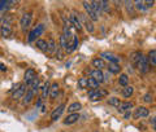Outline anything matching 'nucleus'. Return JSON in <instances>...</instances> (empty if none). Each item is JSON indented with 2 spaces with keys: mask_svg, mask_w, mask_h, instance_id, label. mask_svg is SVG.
<instances>
[{
  "mask_svg": "<svg viewBox=\"0 0 156 132\" xmlns=\"http://www.w3.org/2000/svg\"><path fill=\"white\" fill-rule=\"evenodd\" d=\"M43 31H44V25H43V23H39V25H37V26L30 31V34H29L27 42L31 43V42H34V40H37V39L43 34Z\"/></svg>",
  "mask_w": 156,
  "mask_h": 132,
  "instance_id": "obj_1",
  "label": "nucleus"
},
{
  "mask_svg": "<svg viewBox=\"0 0 156 132\" xmlns=\"http://www.w3.org/2000/svg\"><path fill=\"white\" fill-rule=\"evenodd\" d=\"M31 21H33V14L30 12H26L22 14L21 21H20V25H21V29L23 31H26L29 27L31 26Z\"/></svg>",
  "mask_w": 156,
  "mask_h": 132,
  "instance_id": "obj_2",
  "label": "nucleus"
},
{
  "mask_svg": "<svg viewBox=\"0 0 156 132\" xmlns=\"http://www.w3.org/2000/svg\"><path fill=\"white\" fill-rule=\"evenodd\" d=\"M136 67H138V70L142 73V74H146V73H148V70H150V62H148L147 56H143V55H142L140 60L138 61V63H136Z\"/></svg>",
  "mask_w": 156,
  "mask_h": 132,
  "instance_id": "obj_3",
  "label": "nucleus"
},
{
  "mask_svg": "<svg viewBox=\"0 0 156 132\" xmlns=\"http://www.w3.org/2000/svg\"><path fill=\"white\" fill-rule=\"evenodd\" d=\"M0 32H2L3 38H11L12 35V27L11 23H9V19H4L2 26H0Z\"/></svg>",
  "mask_w": 156,
  "mask_h": 132,
  "instance_id": "obj_4",
  "label": "nucleus"
},
{
  "mask_svg": "<svg viewBox=\"0 0 156 132\" xmlns=\"http://www.w3.org/2000/svg\"><path fill=\"white\" fill-rule=\"evenodd\" d=\"M108 95V92H107L105 90H91L89 92V97H90V100L92 101H96V100H100V99H103L104 96Z\"/></svg>",
  "mask_w": 156,
  "mask_h": 132,
  "instance_id": "obj_5",
  "label": "nucleus"
},
{
  "mask_svg": "<svg viewBox=\"0 0 156 132\" xmlns=\"http://www.w3.org/2000/svg\"><path fill=\"white\" fill-rule=\"evenodd\" d=\"M65 111V105L64 104H60L57 107H55V109L52 110V113H51V120H57V119H60L61 117H62V113Z\"/></svg>",
  "mask_w": 156,
  "mask_h": 132,
  "instance_id": "obj_6",
  "label": "nucleus"
},
{
  "mask_svg": "<svg viewBox=\"0 0 156 132\" xmlns=\"http://www.w3.org/2000/svg\"><path fill=\"white\" fill-rule=\"evenodd\" d=\"M148 114H150V110L147 109V107H144V106H138V107L135 109L133 117H134L135 119H140V118H147Z\"/></svg>",
  "mask_w": 156,
  "mask_h": 132,
  "instance_id": "obj_7",
  "label": "nucleus"
},
{
  "mask_svg": "<svg viewBox=\"0 0 156 132\" xmlns=\"http://www.w3.org/2000/svg\"><path fill=\"white\" fill-rule=\"evenodd\" d=\"M83 7H85L86 12H87V14L90 16L91 19L96 21V19L99 18V14H98V13L94 11V8H92V5H91V3H90V2H83Z\"/></svg>",
  "mask_w": 156,
  "mask_h": 132,
  "instance_id": "obj_8",
  "label": "nucleus"
},
{
  "mask_svg": "<svg viewBox=\"0 0 156 132\" xmlns=\"http://www.w3.org/2000/svg\"><path fill=\"white\" fill-rule=\"evenodd\" d=\"M35 78H37V75H35V71H34V69H27L25 71V75H23V80H25V83L27 86H30L31 82L35 79Z\"/></svg>",
  "mask_w": 156,
  "mask_h": 132,
  "instance_id": "obj_9",
  "label": "nucleus"
},
{
  "mask_svg": "<svg viewBox=\"0 0 156 132\" xmlns=\"http://www.w3.org/2000/svg\"><path fill=\"white\" fill-rule=\"evenodd\" d=\"M26 93V87L25 84H20V87L17 88L16 91H13V93H12V97L14 100H18V99H21V97H23Z\"/></svg>",
  "mask_w": 156,
  "mask_h": 132,
  "instance_id": "obj_10",
  "label": "nucleus"
},
{
  "mask_svg": "<svg viewBox=\"0 0 156 132\" xmlns=\"http://www.w3.org/2000/svg\"><path fill=\"white\" fill-rule=\"evenodd\" d=\"M100 56H101V60H107L111 63H119V57L111 52H103Z\"/></svg>",
  "mask_w": 156,
  "mask_h": 132,
  "instance_id": "obj_11",
  "label": "nucleus"
},
{
  "mask_svg": "<svg viewBox=\"0 0 156 132\" xmlns=\"http://www.w3.org/2000/svg\"><path fill=\"white\" fill-rule=\"evenodd\" d=\"M60 95V87H58L57 83H53V84H51V88H50V96L51 99H56V97Z\"/></svg>",
  "mask_w": 156,
  "mask_h": 132,
  "instance_id": "obj_12",
  "label": "nucleus"
},
{
  "mask_svg": "<svg viewBox=\"0 0 156 132\" xmlns=\"http://www.w3.org/2000/svg\"><path fill=\"white\" fill-rule=\"evenodd\" d=\"M133 106H134L133 102H129V101H126V102H121L120 106L117 107V110H119L120 113H126V111H129Z\"/></svg>",
  "mask_w": 156,
  "mask_h": 132,
  "instance_id": "obj_13",
  "label": "nucleus"
},
{
  "mask_svg": "<svg viewBox=\"0 0 156 132\" xmlns=\"http://www.w3.org/2000/svg\"><path fill=\"white\" fill-rule=\"evenodd\" d=\"M70 23H72V26L76 29L77 31H82V25H81V22L78 21V18L76 14H70Z\"/></svg>",
  "mask_w": 156,
  "mask_h": 132,
  "instance_id": "obj_14",
  "label": "nucleus"
},
{
  "mask_svg": "<svg viewBox=\"0 0 156 132\" xmlns=\"http://www.w3.org/2000/svg\"><path fill=\"white\" fill-rule=\"evenodd\" d=\"M92 66L95 67V70H101V69H104L107 65H105L104 60H101V58H94V60H92Z\"/></svg>",
  "mask_w": 156,
  "mask_h": 132,
  "instance_id": "obj_15",
  "label": "nucleus"
},
{
  "mask_svg": "<svg viewBox=\"0 0 156 132\" xmlns=\"http://www.w3.org/2000/svg\"><path fill=\"white\" fill-rule=\"evenodd\" d=\"M91 78H94L98 83H103L104 82V74L101 73V70H94L91 73Z\"/></svg>",
  "mask_w": 156,
  "mask_h": 132,
  "instance_id": "obj_16",
  "label": "nucleus"
},
{
  "mask_svg": "<svg viewBox=\"0 0 156 132\" xmlns=\"http://www.w3.org/2000/svg\"><path fill=\"white\" fill-rule=\"evenodd\" d=\"M78 119H80V115H78L77 113H73V114H69V115H68L66 118L64 119V123L69 126V124L76 123V122H77Z\"/></svg>",
  "mask_w": 156,
  "mask_h": 132,
  "instance_id": "obj_17",
  "label": "nucleus"
},
{
  "mask_svg": "<svg viewBox=\"0 0 156 132\" xmlns=\"http://www.w3.org/2000/svg\"><path fill=\"white\" fill-rule=\"evenodd\" d=\"M81 109H82L81 102H72V104L69 105V107H68V111H69L70 114H73V113H77V111H80Z\"/></svg>",
  "mask_w": 156,
  "mask_h": 132,
  "instance_id": "obj_18",
  "label": "nucleus"
},
{
  "mask_svg": "<svg viewBox=\"0 0 156 132\" xmlns=\"http://www.w3.org/2000/svg\"><path fill=\"white\" fill-rule=\"evenodd\" d=\"M148 62H150V66H154L156 67V49H152V51H150L148 52Z\"/></svg>",
  "mask_w": 156,
  "mask_h": 132,
  "instance_id": "obj_19",
  "label": "nucleus"
},
{
  "mask_svg": "<svg viewBox=\"0 0 156 132\" xmlns=\"http://www.w3.org/2000/svg\"><path fill=\"white\" fill-rule=\"evenodd\" d=\"M33 97H34V91L33 90H27L25 96H23V104L25 105H29L30 102L33 101Z\"/></svg>",
  "mask_w": 156,
  "mask_h": 132,
  "instance_id": "obj_20",
  "label": "nucleus"
},
{
  "mask_svg": "<svg viewBox=\"0 0 156 132\" xmlns=\"http://www.w3.org/2000/svg\"><path fill=\"white\" fill-rule=\"evenodd\" d=\"M37 47H38V49H41L42 52H47L48 43L46 40H43V39H38L37 40Z\"/></svg>",
  "mask_w": 156,
  "mask_h": 132,
  "instance_id": "obj_21",
  "label": "nucleus"
},
{
  "mask_svg": "<svg viewBox=\"0 0 156 132\" xmlns=\"http://www.w3.org/2000/svg\"><path fill=\"white\" fill-rule=\"evenodd\" d=\"M107 67H108V70L112 73V74H120L121 73V66L119 63H109Z\"/></svg>",
  "mask_w": 156,
  "mask_h": 132,
  "instance_id": "obj_22",
  "label": "nucleus"
},
{
  "mask_svg": "<svg viewBox=\"0 0 156 132\" xmlns=\"http://www.w3.org/2000/svg\"><path fill=\"white\" fill-rule=\"evenodd\" d=\"M50 88H51V83L46 82L42 87V99H46V97L50 95Z\"/></svg>",
  "mask_w": 156,
  "mask_h": 132,
  "instance_id": "obj_23",
  "label": "nucleus"
},
{
  "mask_svg": "<svg viewBox=\"0 0 156 132\" xmlns=\"http://www.w3.org/2000/svg\"><path fill=\"white\" fill-rule=\"evenodd\" d=\"M99 87V83H98L94 78H87V88H91V90H98Z\"/></svg>",
  "mask_w": 156,
  "mask_h": 132,
  "instance_id": "obj_24",
  "label": "nucleus"
},
{
  "mask_svg": "<svg viewBox=\"0 0 156 132\" xmlns=\"http://www.w3.org/2000/svg\"><path fill=\"white\" fill-rule=\"evenodd\" d=\"M119 83H120V84L124 88H125L126 86H129V78H128V75H126V74H121L120 78H119Z\"/></svg>",
  "mask_w": 156,
  "mask_h": 132,
  "instance_id": "obj_25",
  "label": "nucleus"
},
{
  "mask_svg": "<svg viewBox=\"0 0 156 132\" xmlns=\"http://www.w3.org/2000/svg\"><path fill=\"white\" fill-rule=\"evenodd\" d=\"M133 92H134V88H133V87L126 86L124 90H122V96H124V97H130L131 95H133Z\"/></svg>",
  "mask_w": 156,
  "mask_h": 132,
  "instance_id": "obj_26",
  "label": "nucleus"
},
{
  "mask_svg": "<svg viewBox=\"0 0 156 132\" xmlns=\"http://www.w3.org/2000/svg\"><path fill=\"white\" fill-rule=\"evenodd\" d=\"M47 43H48V49H47V52H48V53H55V51H56L55 40H53V39H51V40L47 42Z\"/></svg>",
  "mask_w": 156,
  "mask_h": 132,
  "instance_id": "obj_27",
  "label": "nucleus"
},
{
  "mask_svg": "<svg viewBox=\"0 0 156 132\" xmlns=\"http://www.w3.org/2000/svg\"><path fill=\"white\" fill-rule=\"evenodd\" d=\"M134 5H135V8H138L139 11H147V9H148L147 7H146L144 2H142V0H138V2H135Z\"/></svg>",
  "mask_w": 156,
  "mask_h": 132,
  "instance_id": "obj_28",
  "label": "nucleus"
},
{
  "mask_svg": "<svg viewBox=\"0 0 156 132\" xmlns=\"http://www.w3.org/2000/svg\"><path fill=\"white\" fill-rule=\"evenodd\" d=\"M140 57H142V53L140 52H135L131 55V61H133V63H135V66H136V63H138V61L140 60Z\"/></svg>",
  "mask_w": 156,
  "mask_h": 132,
  "instance_id": "obj_29",
  "label": "nucleus"
},
{
  "mask_svg": "<svg viewBox=\"0 0 156 132\" xmlns=\"http://www.w3.org/2000/svg\"><path fill=\"white\" fill-rule=\"evenodd\" d=\"M108 104L112 105V106H115V107H119L121 102H120V100L117 99V97H111V99L108 100Z\"/></svg>",
  "mask_w": 156,
  "mask_h": 132,
  "instance_id": "obj_30",
  "label": "nucleus"
},
{
  "mask_svg": "<svg viewBox=\"0 0 156 132\" xmlns=\"http://www.w3.org/2000/svg\"><path fill=\"white\" fill-rule=\"evenodd\" d=\"M78 87L87 88V78H80V79H78Z\"/></svg>",
  "mask_w": 156,
  "mask_h": 132,
  "instance_id": "obj_31",
  "label": "nucleus"
},
{
  "mask_svg": "<svg viewBox=\"0 0 156 132\" xmlns=\"http://www.w3.org/2000/svg\"><path fill=\"white\" fill-rule=\"evenodd\" d=\"M83 21H85V23H86L87 31H89V32H94V26H92V22L89 21V19H86V18H83Z\"/></svg>",
  "mask_w": 156,
  "mask_h": 132,
  "instance_id": "obj_32",
  "label": "nucleus"
},
{
  "mask_svg": "<svg viewBox=\"0 0 156 132\" xmlns=\"http://www.w3.org/2000/svg\"><path fill=\"white\" fill-rule=\"evenodd\" d=\"M30 87H31V90L34 91V92H35L37 90H38V88H39V78L37 76L35 78V79H34L33 82H31V84H30Z\"/></svg>",
  "mask_w": 156,
  "mask_h": 132,
  "instance_id": "obj_33",
  "label": "nucleus"
},
{
  "mask_svg": "<svg viewBox=\"0 0 156 132\" xmlns=\"http://www.w3.org/2000/svg\"><path fill=\"white\" fill-rule=\"evenodd\" d=\"M60 47L61 48H65V49H66V47H68V40H66V38H65L64 34L60 36Z\"/></svg>",
  "mask_w": 156,
  "mask_h": 132,
  "instance_id": "obj_34",
  "label": "nucleus"
},
{
  "mask_svg": "<svg viewBox=\"0 0 156 132\" xmlns=\"http://www.w3.org/2000/svg\"><path fill=\"white\" fill-rule=\"evenodd\" d=\"M144 4H146V7H147V8H151V7H154L155 2H154V0H146Z\"/></svg>",
  "mask_w": 156,
  "mask_h": 132,
  "instance_id": "obj_35",
  "label": "nucleus"
},
{
  "mask_svg": "<svg viewBox=\"0 0 156 132\" xmlns=\"http://www.w3.org/2000/svg\"><path fill=\"white\" fill-rule=\"evenodd\" d=\"M143 101H146V102H151V101H152V97H151V95H144Z\"/></svg>",
  "mask_w": 156,
  "mask_h": 132,
  "instance_id": "obj_36",
  "label": "nucleus"
},
{
  "mask_svg": "<svg viewBox=\"0 0 156 132\" xmlns=\"http://www.w3.org/2000/svg\"><path fill=\"white\" fill-rule=\"evenodd\" d=\"M150 123L152 124V126H155V124H156V117H151V119H150Z\"/></svg>",
  "mask_w": 156,
  "mask_h": 132,
  "instance_id": "obj_37",
  "label": "nucleus"
},
{
  "mask_svg": "<svg viewBox=\"0 0 156 132\" xmlns=\"http://www.w3.org/2000/svg\"><path fill=\"white\" fill-rule=\"evenodd\" d=\"M129 117H130V111H126V113H124V118L125 119H129Z\"/></svg>",
  "mask_w": 156,
  "mask_h": 132,
  "instance_id": "obj_38",
  "label": "nucleus"
},
{
  "mask_svg": "<svg viewBox=\"0 0 156 132\" xmlns=\"http://www.w3.org/2000/svg\"><path fill=\"white\" fill-rule=\"evenodd\" d=\"M0 69H2V70H5V66H4L3 63H0Z\"/></svg>",
  "mask_w": 156,
  "mask_h": 132,
  "instance_id": "obj_39",
  "label": "nucleus"
},
{
  "mask_svg": "<svg viewBox=\"0 0 156 132\" xmlns=\"http://www.w3.org/2000/svg\"><path fill=\"white\" fill-rule=\"evenodd\" d=\"M152 127H154V131L156 132V124H155V126H152Z\"/></svg>",
  "mask_w": 156,
  "mask_h": 132,
  "instance_id": "obj_40",
  "label": "nucleus"
}]
</instances>
